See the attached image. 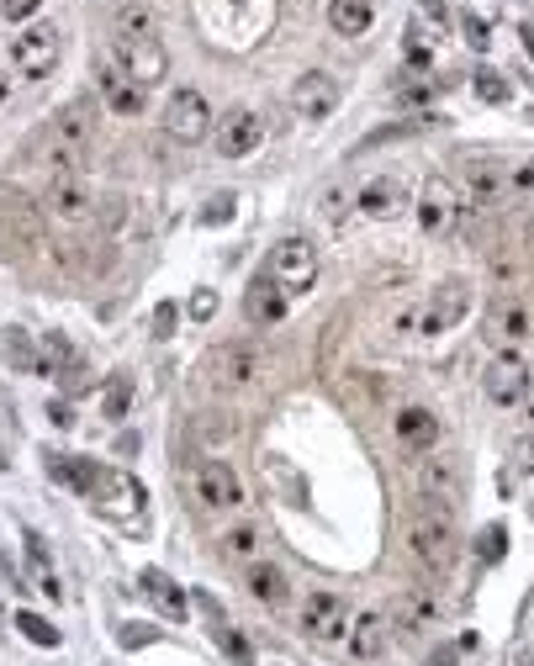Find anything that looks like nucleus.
Returning <instances> with one entry per match:
<instances>
[{"instance_id": "43", "label": "nucleus", "mask_w": 534, "mask_h": 666, "mask_svg": "<svg viewBox=\"0 0 534 666\" xmlns=\"http://www.w3.org/2000/svg\"><path fill=\"white\" fill-rule=\"evenodd\" d=\"M212 312H217V291H196V296H191V318H196V323H207Z\"/></svg>"}, {"instance_id": "14", "label": "nucleus", "mask_w": 534, "mask_h": 666, "mask_svg": "<svg viewBox=\"0 0 534 666\" xmlns=\"http://www.w3.org/2000/svg\"><path fill=\"white\" fill-rule=\"evenodd\" d=\"M43 207H48V217H59V222H85L90 207H96V191H90V180L80 170L75 175H53L48 191H43Z\"/></svg>"}, {"instance_id": "47", "label": "nucleus", "mask_w": 534, "mask_h": 666, "mask_svg": "<svg viewBox=\"0 0 534 666\" xmlns=\"http://www.w3.org/2000/svg\"><path fill=\"white\" fill-rule=\"evenodd\" d=\"M323 217H328V222L344 217V191H328V196H323Z\"/></svg>"}, {"instance_id": "8", "label": "nucleus", "mask_w": 534, "mask_h": 666, "mask_svg": "<svg viewBox=\"0 0 534 666\" xmlns=\"http://www.w3.org/2000/svg\"><path fill=\"white\" fill-rule=\"evenodd\" d=\"M164 133L175 143H201L212 133V106L201 90H175L170 101H164Z\"/></svg>"}, {"instance_id": "27", "label": "nucleus", "mask_w": 534, "mask_h": 666, "mask_svg": "<svg viewBox=\"0 0 534 666\" xmlns=\"http://www.w3.org/2000/svg\"><path fill=\"white\" fill-rule=\"evenodd\" d=\"M260 370H265L260 344H228V349H223V381H228V386H249Z\"/></svg>"}, {"instance_id": "4", "label": "nucleus", "mask_w": 534, "mask_h": 666, "mask_svg": "<svg viewBox=\"0 0 534 666\" xmlns=\"http://www.w3.org/2000/svg\"><path fill=\"white\" fill-rule=\"evenodd\" d=\"M460 217H466V196H460V185L445 180V175L423 180V191H418V228L434 233V238H445V233L460 228Z\"/></svg>"}, {"instance_id": "29", "label": "nucleus", "mask_w": 534, "mask_h": 666, "mask_svg": "<svg viewBox=\"0 0 534 666\" xmlns=\"http://www.w3.org/2000/svg\"><path fill=\"white\" fill-rule=\"evenodd\" d=\"M0 349H6V360H11L16 370H22V376H43V370H48L27 328H6V339H0Z\"/></svg>"}, {"instance_id": "2", "label": "nucleus", "mask_w": 534, "mask_h": 666, "mask_svg": "<svg viewBox=\"0 0 534 666\" xmlns=\"http://www.w3.org/2000/svg\"><path fill=\"white\" fill-rule=\"evenodd\" d=\"M90 138H96V101H69L59 117H53V127H48V138H43V154H48V164L59 175H75L80 170V159H85V148H90Z\"/></svg>"}, {"instance_id": "20", "label": "nucleus", "mask_w": 534, "mask_h": 666, "mask_svg": "<svg viewBox=\"0 0 534 666\" xmlns=\"http://www.w3.org/2000/svg\"><path fill=\"white\" fill-rule=\"evenodd\" d=\"M434 619H439V603H434L429 587L397 592V603H392V629H402V635H423V629H434Z\"/></svg>"}, {"instance_id": "31", "label": "nucleus", "mask_w": 534, "mask_h": 666, "mask_svg": "<svg viewBox=\"0 0 534 666\" xmlns=\"http://www.w3.org/2000/svg\"><path fill=\"white\" fill-rule=\"evenodd\" d=\"M48 476L90 497V481H96V460H69V455H59V460H48Z\"/></svg>"}, {"instance_id": "40", "label": "nucleus", "mask_w": 534, "mask_h": 666, "mask_svg": "<svg viewBox=\"0 0 534 666\" xmlns=\"http://www.w3.org/2000/svg\"><path fill=\"white\" fill-rule=\"evenodd\" d=\"M38 6H43V0H0V22L22 27V22H32V16H38Z\"/></svg>"}, {"instance_id": "22", "label": "nucleus", "mask_w": 534, "mask_h": 666, "mask_svg": "<svg viewBox=\"0 0 534 666\" xmlns=\"http://www.w3.org/2000/svg\"><path fill=\"white\" fill-rule=\"evenodd\" d=\"M392 429H397V444H402V450H413V455H423V450H434V444H439V418L429 413V407H402V413L392 418Z\"/></svg>"}, {"instance_id": "15", "label": "nucleus", "mask_w": 534, "mask_h": 666, "mask_svg": "<svg viewBox=\"0 0 534 666\" xmlns=\"http://www.w3.org/2000/svg\"><path fill=\"white\" fill-rule=\"evenodd\" d=\"M529 386H534L529 365H524V360H513V355L492 360V365H487V376H482V392H487V402H497V407L524 402V397H529Z\"/></svg>"}, {"instance_id": "52", "label": "nucleus", "mask_w": 534, "mask_h": 666, "mask_svg": "<svg viewBox=\"0 0 534 666\" xmlns=\"http://www.w3.org/2000/svg\"><path fill=\"white\" fill-rule=\"evenodd\" d=\"M6 90H11V80H6V74H0V101H6Z\"/></svg>"}, {"instance_id": "6", "label": "nucleus", "mask_w": 534, "mask_h": 666, "mask_svg": "<svg viewBox=\"0 0 534 666\" xmlns=\"http://www.w3.org/2000/svg\"><path fill=\"white\" fill-rule=\"evenodd\" d=\"M90 497H96V508H106L117 518V524H138V508L149 503L143 487L127 471H112V466H96V481H90Z\"/></svg>"}, {"instance_id": "34", "label": "nucleus", "mask_w": 534, "mask_h": 666, "mask_svg": "<svg viewBox=\"0 0 534 666\" xmlns=\"http://www.w3.org/2000/svg\"><path fill=\"white\" fill-rule=\"evenodd\" d=\"M471 90H476V101H487V106H508L513 101V90H508V80L497 69H476L471 74Z\"/></svg>"}, {"instance_id": "41", "label": "nucleus", "mask_w": 534, "mask_h": 666, "mask_svg": "<svg viewBox=\"0 0 534 666\" xmlns=\"http://www.w3.org/2000/svg\"><path fill=\"white\" fill-rule=\"evenodd\" d=\"M175 323H180V307H175V302H159V307H154V333H159V339H170Z\"/></svg>"}, {"instance_id": "12", "label": "nucleus", "mask_w": 534, "mask_h": 666, "mask_svg": "<svg viewBox=\"0 0 534 666\" xmlns=\"http://www.w3.org/2000/svg\"><path fill=\"white\" fill-rule=\"evenodd\" d=\"M302 629L318 645H344V635H349V603L334 598V592H312L307 608H302Z\"/></svg>"}, {"instance_id": "39", "label": "nucleus", "mask_w": 534, "mask_h": 666, "mask_svg": "<svg viewBox=\"0 0 534 666\" xmlns=\"http://www.w3.org/2000/svg\"><path fill=\"white\" fill-rule=\"evenodd\" d=\"M233 212H238V196H212L201 222H207V228H223V222H233Z\"/></svg>"}, {"instance_id": "49", "label": "nucleus", "mask_w": 534, "mask_h": 666, "mask_svg": "<svg viewBox=\"0 0 534 666\" xmlns=\"http://www.w3.org/2000/svg\"><path fill=\"white\" fill-rule=\"evenodd\" d=\"M513 666H534V640H524L519 651H513Z\"/></svg>"}, {"instance_id": "5", "label": "nucleus", "mask_w": 534, "mask_h": 666, "mask_svg": "<svg viewBox=\"0 0 534 666\" xmlns=\"http://www.w3.org/2000/svg\"><path fill=\"white\" fill-rule=\"evenodd\" d=\"M53 64H59V27L53 22H32L11 37V69L22 80H43Z\"/></svg>"}, {"instance_id": "35", "label": "nucleus", "mask_w": 534, "mask_h": 666, "mask_svg": "<svg viewBox=\"0 0 534 666\" xmlns=\"http://www.w3.org/2000/svg\"><path fill=\"white\" fill-rule=\"evenodd\" d=\"M16 629H22V635H27L32 645H43V651H53V645H59V629H53L43 614H27V608L16 614Z\"/></svg>"}, {"instance_id": "25", "label": "nucleus", "mask_w": 534, "mask_h": 666, "mask_svg": "<svg viewBox=\"0 0 534 666\" xmlns=\"http://www.w3.org/2000/svg\"><path fill=\"white\" fill-rule=\"evenodd\" d=\"M376 22V6L371 0H328V27L339 37H365Z\"/></svg>"}, {"instance_id": "36", "label": "nucleus", "mask_w": 534, "mask_h": 666, "mask_svg": "<svg viewBox=\"0 0 534 666\" xmlns=\"http://www.w3.org/2000/svg\"><path fill=\"white\" fill-rule=\"evenodd\" d=\"M212 635H217V645H223V651L238 661V666H254V656H249V640L244 635H238V629H228V624H217L212 629Z\"/></svg>"}, {"instance_id": "10", "label": "nucleus", "mask_w": 534, "mask_h": 666, "mask_svg": "<svg viewBox=\"0 0 534 666\" xmlns=\"http://www.w3.org/2000/svg\"><path fill=\"white\" fill-rule=\"evenodd\" d=\"M466 312H471V286L466 281H445L429 302L418 307V333L423 339H439V333H450Z\"/></svg>"}, {"instance_id": "54", "label": "nucleus", "mask_w": 534, "mask_h": 666, "mask_svg": "<svg viewBox=\"0 0 534 666\" xmlns=\"http://www.w3.org/2000/svg\"><path fill=\"white\" fill-rule=\"evenodd\" d=\"M529 466H534V439H529Z\"/></svg>"}, {"instance_id": "38", "label": "nucleus", "mask_w": 534, "mask_h": 666, "mask_svg": "<svg viewBox=\"0 0 534 666\" xmlns=\"http://www.w3.org/2000/svg\"><path fill=\"white\" fill-rule=\"evenodd\" d=\"M503 550H508V529L503 524H487V534H482V545H476V555L492 566V561H503Z\"/></svg>"}, {"instance_id": "48", "label": "nucleus", "mask_w": 534, "mask_h": 666, "mask_svg": "<svg viewBox=\"0 0 534 666\" xmlns=\"http://www.w3.org/2000/svg\"><path fill=\"white\" fill-rule=\"evenodd\" d=\"M43 598H53V603L64 598V587H59V577H53V571H43Z\"/></svg>"}, {"instance_id": "19", "label": "nucleus", "mask_w": 534, "mask_h": 666, "mask_svg": "<svg viewBox=\"0 0 534 666\" xmlns=\"http://www.w3.org/2000/svg\"><path fill=\"white\" fill-rule=\"evenodd\" d=\"M143 101H149V90H143L133 74H122L117 64L101 69V106L117 111V117H143Z\"/></svg>"}, {"instance_id": "45", "label": "nucleus", "mask_w": 534, "mask_h": 666, "mask_svg": "<svg viewBox=\"0 0 534 666\" xmlns=\"http://www.w3.org/2000/svg\"><path fill=\"white\" fill-rule=\"evenodd\" d=\"M418 11H423V16H429V22H434L439 32H445V22H450V11H445V0H418Z\"/></svg>"}, {"instance_id": "32", "label": "nucleus", "mask_w": 534, "mask_h": 666, "mask_svg": "<svg viewBox=\"0 0 534 666\" xmlns=\"http://www.w3.org/2000/svg\"><path fill=\"white\" fill-rule=\"evenodd\" d=\"M223 555H228V561L254 566V561H260V529H254V524H233L223 534Z\"/></svg>"}, {"instance_id": "17", "label": "nucleus", "mask_w": 534, "mask_h": 666, "mask_svg": "<svg viewBox=\"0 0 534 666\" xmlns=\"http://www.w3.org/2000/svg\"><path fill=\"white\" fill-rule=\"evenodd\" d=\"M529 328H534V318H529V307L519 302V296H497V302L487 307V339L492 344H524L529 339Z\"/></svg>"}, {"instance_id": "24", "label": "nucleus", "mask_w": 534, "mask_h": 666, "mask_svg": "<svg viewBox=\"0 0 534 666\" xmlns=\"http://www.w3.org/2000/svg\"><path fill=\"white\" fill-rule=\"evenodd\" d=\"M471 201L466 207H482V212H492V207H503L508 201V175L497 170V164H471Z\"/></svg>"}, {"instance_id": "33", "label": "nucleus", "mask_w": 534, "mask_h": 666, "mask_svg": "<svg viewBox=\"0 0 534 666\" xmlns=\"http://www.w3.org/2000/svg\"><path fill=\"white\" fill-rule=\"evenodd\" d=\"M127 407H133V376H112V386L101 392V418L122 423V418H127Z\"/></svg>"}, {"instance_id": "11", "label": "nucleus", "mask_w": 534, "mask_h": 666, "mask_svg": "<svg viewBox=\"0 0 534 666\" xmlns=\"http://www.w3.org/2000/svg\"><path fill=\"white\" fill-rule=\"evenodd\" d=\"M265 143V117L254 106H233L223 122H217V154L223 159H244Z\"/></svg>"}, {"instance_id": "50", "label": "nucleus", "mask_w": 534, "mask_h": 666, "mask_svg": "<svg viewBox=\"0 0 534 666\" xmlns=\"http://www.w3.org/2000/svg\"><path fill=\"white\" fill-rule=\"evenodd\" d=\"M392 328H397V333H413V328H418V312H397Z\"/></svg>"}, {"instance_id": "44", "label": "nucleus", "mask_w": 534, "mask_h": 666, "mask_svg": "<svg viewBox=\"0 0 534 666\" xmlns=\"http://www.w3.org/2000/svg\"><path fill=\"white\" fill-rule=\"evenodd\" d=\"M149 640H154L149 624H122V645H127V651H133V645H149Z\"/></svg>"}, {"instance_id": "7", "label": "nucleus", "mask_w": 534, "mask_h": 666, "mask_svg": "<svg viewBox=\"0 0 534 666\" xmlns=\"http://www.w3.org/2000/svg\"><path fill=\"white\" fill-rule=\"evenodd\" d=\"M191 492H196V503L212 508V513L244 503V481H238V471L228 466V460H201V466L191 471Z\"/></svg>"}, {"instance_id": "21", "label": "nucleus", "mask_w": 534, "mask_h": 666, "mask_svg": "<svg viewBox=\"0 0 534 666\" xmlns=\"http://www.w3.org/2000/svg\"><path fill=\"white\" fill-rule=\"evenodd\" d=\"M244 318H249L254 328H270V323L286 318V291L270 281V270L249 281V291H244Z\"/></svg>"}, {"instance_id": "28", "label": "nucleus", "mask_w": 534, "mask_h": 666, "mask_svg": "<svg viewBox=\"0 0 534 666\" xmlns=\"http://www.w3.org/2000/svg\"><path fill=\"white\" fill-rule=\"evenodd\" d=\"M244 587H249V598H254V603H270V608H281V603L291 598L286 577H281V571H275V566H265V561H254V566H249Z\"/></svg>"}, {"instance_id": "18", "label": "nucleus", "mask_w": 534, "mask_h": 666, "mask_svg": "<svg viewBox=\"0 0 534 666\" xmlns=\"http://www.w3.org/2000/svg\"><path fill=\"white\" fill-rule=\"evenodd\" d=\"M418 487H423V497H434V503H460L466 497V471H460V460H450V455H439V460H423L418 466Z\"/></svg>"}, {"instance_id": "30", "label": "nucleus", "mask_w": 534, "mask_h": 666, "mask_svg": "<svg viewBox=\"0 0 534 666\" xmlns=\"http://www.w3.org/2000/svg\"><path fill=\"white\" fill-rule=\"evenodd\" d=\"M112 37H154V11L143 0H127L112 16Z\"/></svg>"}, {"instance_id": "13", "label": "nucleus", "mask_w": 534, "mask_h": 666, "mask_svg": "<svg viewBox=\"0 0 534 666\" xmlns=\"http://www.w3.org/2000/svg\"><path fill=\"white\" fill-rule=\"evenodd\" d=\"M386 645H392V614H386V608H360V614L349 619L344 651L355 661H376V656H386Z\"/></svg>"}, {"instance_id": "26", "label": "nucleus", "mask_w": 534, "mask_h": 666, "mask_svg": "<svg viewBox=\"0 0 534 666\" xmlns=\"http://www.w3.org/2000/svg\"><path fill=\"white\" fill-rule=\"evenodd\" d=\"M143 592L154 598V608H159L164 619H186V614H191V598H186V592H180L170 577H164L159 566H149V571H143Z\"/></svg>"}, {"instance_id": "53", "label": "nucleus", "mask_w": 534, "mask_h": 666, "mask_svg": "<svg viewBox=\"0 0 534 666\" xmlns=\"http://www.w3.org/2000/svg\"><path fill=\"white\" fill-rule=\"evenodd\" d=\"M11 466V460H6V444H0V471H6Z\"/></svg>"}, {"instance_id": "1", "label": "nucleus", "mask_w": 534, "mask_h": 666, "mask_svg": "<svg viewBox=\"0 0 534 666\" xmlns=\"http://www.w3.org/2000/svg\"><path fill=\"white\" fill-rule=\"evenodd\" d=\"M408 550H413V561H418V566L450 571L455 550H460L455 508H450V503H434V497H423V503L408 513Z\"/></svg>"}, {"instance_id": "9", "label": "nucleus", "mask_w": 534, "mask_h": 666, "mask_svg": "<svg viewBox=\"0 0 534 666\" xmlns=\"http://www.w3.org/2000/svg\"><path fill=\"white\" fill-rule=\"evenodd\" d=\"M112 53H117V69L133 74L143 90L159 85L164 69H170V53L159 48V37H112Z\"/></svg>"}, {"instance_id": "23", "label": "nucleus", "mask_w": 534, "mask_h": 666, "mask_svg": "<svg viewBox=\"0 0 534 666\" xmlns=\"http://www.w3.org/2000/svg\"><path fill=\"white\" fill-rule=\"evenodd\" d=\"M402 201H408V191H402L397 175H376V180H365L360 191H355V207L365 217H397Z\"/></svg>"}, {"instance_id": "16", "label": "nucleus", "mask_w": 534, "mask_h": 666, "mask_svg": "<svg viewBox=\"0 0 534 666\" xmlns=\"http://www.w3.org/2000/svg\"><path fill=\"white\" fill-rule=\"evenodd\" d=\"M291 106H297V117L307 122H323V117H334L339 111V80H328V74H302L297 85H291Z\"/></svg>"}, {"instance_id": "51", "label": "nucleus", "mask_w": 534, "mask_h": 666, "mask_svg": "<svg viewBox=\"0 0 534 666\" xmlns=\"http://www.w3.org/2000/svg\"><path fill=\"white\" fill-rule=\"evenodd\" d=\"M519 37H524V53L534 59V27H519Z\"/></svg>"}, {"instance_id": "3", "label": "nucleus", "mask_w": 534, "mask_h": 666, "mask_svg": "<svg viewBox=\"0 0 534 666\" xmlns=\"http://www.w3.org/2000/svg\"><path fill=\"white\" fill-rule=\"evenodd\" d=\"M270 281L281 286L286 296L312 291V281H318V244H312V238H302V233L281 238V244L270 249Z\"/></svg>"}, {"instance_id": "42", "label": "nucleus", "mask_w": 534, "mask_h": 666, "mask_svg": "<svg viewBox=\"0 0 534 666\" xmlns=\"http://www.w3.org/2000/svg\"><path fill=\"white\" fill-rule=\"evenodd\" d=\"M508 191H519V196L534 191V159H524V164H513V170H508Z\"/></svg>"}, {"instance_id": "37", "label": "nucleus", "mask_w": 534, "mask_h": 666, "mask_svg": "<svg viewBox=\"0 0 534 666\" xmlns=\"http://www.w3.org/2000/svg\"><path fill=\"white\" fill-rule=\"evenodd\" d=\"M460 32H466V43H471L476 53H487V43H492V27H487L476 11H460Z\"/></svg>"}, {"instance_id": "46", "label": "nucleus", "mask_w": 534, "mask_h": 666, "mask_svg": "<svg viewBox=\"0 0 534 666\" xmlns=\"http://www.w3.org/2000/svg\"><path fill=\"white\" fill-rule=\"evenodd\" d=\"M48 418L59 423V429H75V407H69V402H59V397L48 402Z\"/></svg>"}]
</instances>
